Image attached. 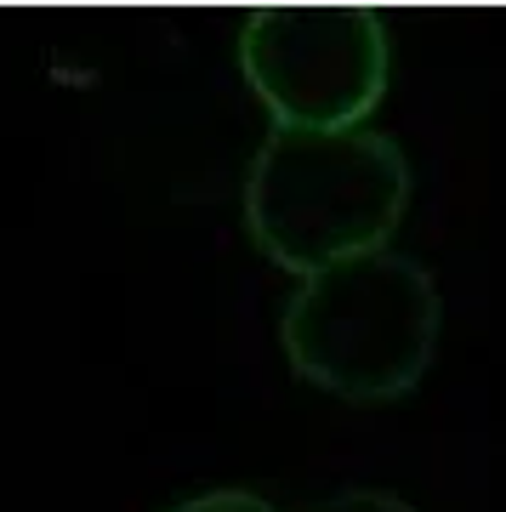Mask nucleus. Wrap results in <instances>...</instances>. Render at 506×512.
Wrapping results in <instances>:
<instances>
[{
    "label": "nucleus",
    "mask_w": 506,
    "mask_h": 512,
    "mask_svg": "<svg viewBox=\"0 0 506 512\" xmlns=\"http://www.w3.org/2000/svg\"><path fill=\"white\" fill-rule=\"evenodd\" d=\"M410 205V160L393 137L273 126L245 171V228L273 268L308 279L387 251Z\"/></svg>",
    "instance_id": "1"
},
{
    "label": "nucleus",
    "mask_w": 506,
    "mask_h": 512,
    "mask_svg": "<svg viewBox=\"0 0 506 512\" xmlns=\"http://www.w3.org/2000/svg\"><path fill=\"white\" fill-rule=\"evenodd\" d=\"M444 302L416 256L370 251L308 274L285 302L279 342L308 387L347 404H387L416 393L433 365Z\"/></svg>",
    "instance_id": "2"
},
{
    "label": "nucleus",
    "mask_w": 506,
    "mask_h": 512,
    "mask_svg": "<svg viewBox=\"0 0 506 512\" xmlns=\"http://www.w3.org/2000/svg\"><path fill=\"white\" fill-rule=\"evenodd\" d=\"M239 69L279 131H359L387 92L393 46L370 6H256L239 23Z\"/></svg>",
    "instance_id": "3"
},
{
    "label": "nucleus",
    "mask_w": 506,
    "mask_h": 512,
    "mask_svg": "<svg viewBox=\"0 0 506 512\" xmlns=\"http://www.w3.org/2000/svg\"><path fill=\"white\" fill-rule=\"evenodd\" d=\"M171 512H279V507L262 501L256 490H199L188 501H177Z\"/></svg>",
    "instance_id": "4"
},
{
    "label": "nucleus",
    "mask_w": 506,
    "mask_h": 512,
    "mask_svg": "<svg viewBox=\"0 0 506 512\" xmlns=\"http://www.w3.org/2000/svg\"><path fill=\"white\" fill-rule=\"evenodd\" d=\"M308 512H416V507L393 490H342V495H330V501H319V507H308Z\"/></svg>",
    "instance_id": "5"
}]
</instances>
